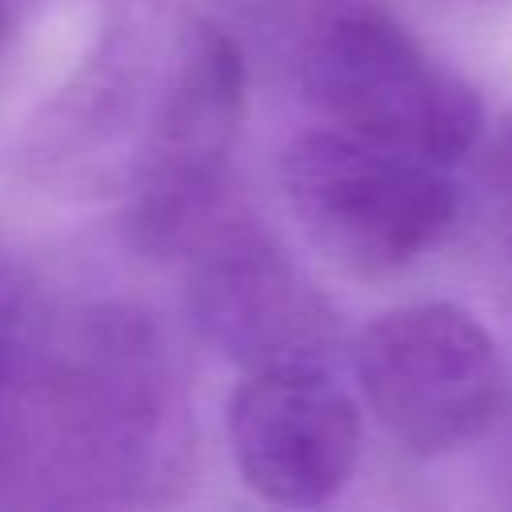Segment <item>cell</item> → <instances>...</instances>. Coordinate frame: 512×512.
<instances>
[{
	"mask_svg": "<svg viewBox=\"0 0 512 512\" xmlns=\"http://www.w3.org/2000/svg\"><path fill=\"white\" fill-rule=\"evenodd\" d=\"M0 396H4V384H0Z\"/></svg>",
	"mask_w": 512,
	"mask_h": 512,
	"instance_id": "obj_12",
	"label": "cell"
},
{
	"mask_svg": "<svg viewBox=\"0 0 512 512\" xmlns=\"http://www.w3.org/2000/svg\"><path fill=\"white\" fill-rule=\"evenodd\" d=\"M360 440V408L324 368L248 372L228 400L232 460L280 508L328 504L352 480Z\"/></svg>",
	"mask_w": 512,
	"mask_h": 512,
	"instance_id": "obj_8",
	"label": "cell"
},
{
	"mask_svg": "<svg viewBox=\"0 0 512 512\" xmlns=\"http://www.w3.org/2000/svg\"><path fill=\"white\" fill-rule=\"evenodd\" d=\"M188 256L192 316L236 368H324L336 308L264 228L216 220Z\"/></svg>",
	"mask_w": 512,
	"mask_h": 512,
	"instance_id": "obj_6",
	"label": "cell"
},
{
	"mask_svg": "<svg viewBox=\"0 0 512 512\" xmlns=\"http://www.w3.org/2000/svg\"><path fill=\"white\" fill-rule=\"evenodd\" d=\"M444 4H460V8H492V4H504V0H444Z\"/></svg>",
	"mask_w": 512,
	"mask_h": 512,
	"instance_id": "obj_11",
	"label": "cell"
},
{
	"mask_svg": "<svg viewBox=\"0 0 512 512\" xmlns=\"http://www.w3.org/2000/svg\"><path fill=\"white\" fill-rule=\"evenodd\" d=\"M244 48L216 20L172 32L164 100L140 176L128 188V240L144 256H188L220 220L232 148L244 124Z\"/></svg>",
	"mask_w": 512,
	"mask_h": 512,
	"instance_id": "obj_3",
	"label": "cell"
},
{
	"mask_svg": "<svg viewBox=\"0 0 512 512\" xmlns=\"http://www.w3.org/2000/svg\"><path fill=\"white\" fill-rule=\"evenodd\" d=\"M12 32V0H0V44L8 40Z\"/></svg>",
	"mask_w": 512,
	"mask_h": 512,
	"instance_id": "obj_10",
	"label": "cell"
},
{
	"mask_svg": "<svg viewBox=\"0 0 512 512\" xmlns=\"http://www.w3.org/2000/svg\"><path fill=\"white\" fill-rule=\"evenodd\" d=\"M352 368L376 424L412 456H444L472 444L496 416L504 368L484 324L444 300L376 316Z\"/></svg>",
	"mask_w": 512,
	"mask_h": 512,
	"instance_id": "obj_5",
	"label": "cell"
},
{
	"mask_svg": "<svg viewBox=\"0 0 512 512\" xmlns=\"http://www.w3.org/2000/svg\"><path fill=\"white\" fill-rule=\"evenodd\" d=\"M284 196L308 240L352 276L408 268L456 220V184L440 164L332 124L292 140Z\"/></svg>",
	"mask_w": 512,
	"mask_h": 512,
	"instance_id": "obj_4",
	"label": "cell"
},
{
	"mask_svg": "<svg viewBox=\"0 0 512 512\" xmlns=\"http://www.w3.org/2000/svg\"><path fill=\"white\" fill-rule=\"evenodd\" d=\"M168 52L172 40L160 48V64H148L152 48L136 44V28H116L44 104L28 136V164L44 184L80 196L132 188L156 132Z\"/></svg>",
	"mask_w": 512,
	"mask_h": 512,
	"instance_id": "obj_7",
	"label": "cell"
},
{
	"mask_svg": "<svg viewBox=\"0 0 512 512\" xmlns=\"http://www.w3.org/2000/svg\"><path fill=\"white\" fill-rule=\"evenodd\" d=\"M488 184L500 196L504 212L512 216V120L496 136V148H492V160H488Z\"/></svg>",
	"mask_w": 512,
	"mask_h": 512,
	"instance_id": "obj_9",
	"label": "cell"
},
{
	"mask_svg": "<svg viewBox=\"0 0 512 512\" xmlns=\"http://www.w3.org/2000/svg\"><path fill=\"white\" fill-rule=\"evenodd\" d=\"M172 364L148 316L88 308L48 336L28 380V420L72 484H144L172 468L180 412Z\"/></svg>",
	"mask_w": 512,
	"mask_h": 512,
	"instance_id": "obj_1",
	"label": "cell"
},
{
	"mask_svg": "<svg viewBox=\"0 0 512 512\" xmlns=\"http://www.w3.org/2000/svg\"><path fill=\"white\" fill-rule=\"evenodd\" d=\"M308 100L352 136L452 168L484 136V100L372 0H336L296 36Z\"/></svg>",
	"mask_w": 512,
	"mask_h": 512,
	"instance_id": "obj_2",
	"label": "cell"
}]
</instances>
